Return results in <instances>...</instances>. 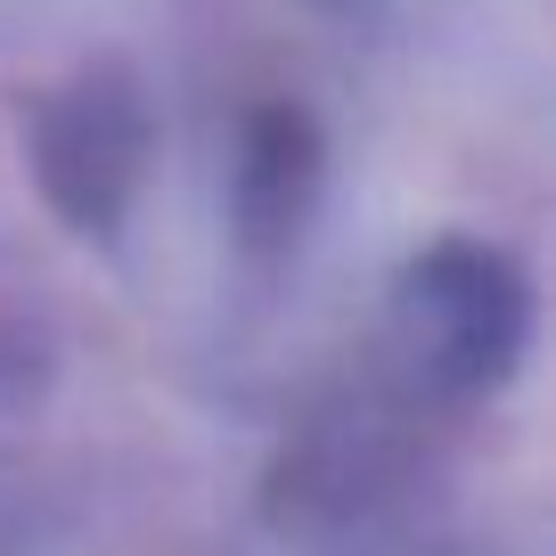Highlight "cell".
Returning <instances> with one entry per match:
<instances>
[{"instance_id": "1", "label": "cell", "mask_w": 556, "mask_h": 556, "mask_svg": "<svg viewBox=\"0 0 556 556\" xmlns=\"http://www.w3.org/2000/svg\"><path fill=\"white\" fill-rule=\"evenodd\" d=\"M523 336V287L491 245H426L409 270L393 278V312H384V344H393L401 384L434 401H467L507 377Z\"/></svg>"}, {"instance_id": "2", "label": "cell", "mask_w": 556, "mask_h": 556, "mask_svg": "<svg viewBox=\"0 0 556 556\" xmlns=\"http://www.w3.org/2000/svg\"><path fill=\"white\" fill-rule=\"evenodd\" d=\"M139 148H148V131H139V106L123 83H74L34 115V164L50 180L58 213L83 229L115 222V205L131 197Z\"/></svg>"}, {"instance_id": "3", "label": "cell", "mask_w": 556, "mask_h": 556, "mask_svg": "<svg viewBox=\"0 0 556 556\" xmlns=\"http://www.w3.org/2000/svg\"><path fill=\"white\" fill-rule=\"evenodd\" d=\"M312 173H319V139L312 123L295 115V106H270V115L245 131V189H238V222L245 238L278 245L287 229L303 222V205H312Z\"/></svg>"}]
</instances>
